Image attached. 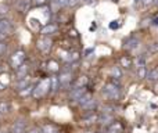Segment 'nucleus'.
Segmentation results:
<instances>
[{"mask_svg":"<svg viewBox=\"0 0 158 133\" xmlns=\"http://www.w3.org/2000/svg\"><path fill=\"white\" fill-rule=\"evenodd\" d=\"M49 90H50V79H43V81H40L36 85V87L33 89L32 96L35 98H40L43 96H46L49 93Z\"/></svg>","mask_w":158,"mask_h":133,"instance_id":"1","label":"nucleus"},{"mask_svg":"<svg viewBox=\"0 0 158 133\" xmlns=\"http://www.w3.org/2000/svg\"><path fill=\"white\" fill-rule=\"evenodd\" d=\"M103 93L107 96V97L112 98V100H117V98H119V87L115 86V83H107L106 86H104V90Z\"/></svg>","mask_w":158,"mask_h":133,"instance_id":"2","label":"nucleus"},{"mask_svg":"<svg viewBox=\"0 0 158 133\" xmlns=\"http://www.w3.org/2000/svg\"><path fill=\"white\" fill-rule=\"evenodd\" d=\"M24 61H25V53L22 52V50H18V52H15L13 56H11V58H10L11 67L15 68V69L18 67H21L22 64H24Z\"/></svg>","mask_w":158,"mask_h":133,"instance_id":"3","label":"nucleus"},{"mask_svg":"<svg viewBox=\"0 0 158 133\" xmlns=\"http://www.w3.org/2000/svg\"><path fill=\"white\" fill-rule=\"evenodd\" d=\"M52 39L47 38V36H42L40 39L38 40V49L43 53H47L50 49H52Z\"/></svg>","mask_w":158,"mask_h":133,"instance_id":"4","label":"nucleus"},{"mask_svg":"<svg viewBox=\"0 0 158 133\" xmlns=\"http://www.w3.org/2000/svg\"><path fill=\"white\" fill-rule=\"evenodd\" d=\"M0 31H2L3 33H6V35H10V33L13 32V25H11V22L8 21V19L3 18V17H0Z\"/></svg>","mask_w":158,"mask_h":133,"instance_id":"5","label":"nucleus"},{"mask_svg":"<svg viewBox=\"0 0 158 133\" xmlns=\"http://www.w3.org/2000/svg\"><path fill=\"white\" fill-rule=\"evenodd\" d=\"M119 64L122 68H125V69H131L132 67H133V60H132L129 56H122V57L119 58Z\"/></svg>","mask_w":158,"mask_h":133,"instance_id":"6","label":"nucleus"},{"mask_svg":"<svg viewBox=\"0 0 158 133\" xmlns=\"http://www.w3.org/2000/svg\"><path fill=\"white\" fill-rule=\"evenodd\" d=\"M54 32H57V25H54V24H47L40 29V33L43 36L52 35V33H54Z\"/></svg>","mask_w":158,"mask_h":133,"instance_id":"7","label":"nucleus"},{"mask_svg":"<svg viewBox=\"0 0 158 133\" xmlns=\"http://www.w3.org/2000/svg\"><path fill=\"white\" fill-rule=\"evenodd\" d=\"M31 7V0H18L17 2V8H18L21 13H27Z\"/></svg>","mask_w":158,"mask_h":133,"instance_id":"8","label":"nucleus"},{"mask_svg":"<svg viewBox=\"0 0 158 133\" xmlns=\"http://www.w3.org/2000/svg\"><path fill=\"white\" fill-rule=\"evenodd\" d=\"M86 93V90H85V87H75L74 90L71 92V94H69V97L72 98V100H79V98L82 97V96Z\"/></svg>","mask_w":158,"mask_h":133,"instance_id":"9","label":"nucleus"},{"mask_svg":"<svg viewBox=\"0 0 158 133\" xmlns=\"http://www.w3.org/2000/svg\"><path fill=\"white\" fill-rule=\"evenodd\" d=\"M137 46H139V40H137L136 38L126 39V42H125V49L126 50H133V49H136Z\"/></svg>","mask_w":158,"mask_h":133,"instance_id":"10","label":"nucleus"},{"mask_svg":"<svg viewBox=\"0 0 158 133\" xmlns=\"http://www.w3.org/2000/svg\"><path fill=\"white\" fill-rule=\"evenodd\" d=\"M146 78L148 81H158V67H154L150 71H147V76Z\"/></svg>","mask_w":158,"mask_h":133,"instance_id":"11","label":"nucleus"},{"mask_svg":"<svg viewBox=\"0 0 158 133\" xmlns=\"http://www.w3.org/2000/svg\"><path fill=\"white\" fill-rule=\"evenodd\" d=\"M122 132H123V129H122V125H121L119 122L112 123V125L108 128V131H107V133H122Z\"/></svg>","mask_w":158,"mask_h":133,"instance_id":"12","label":"nucleus"},{"mask_svg":"<svg viewBox=\"0 0 158 133\" xmlns=\"http://www.w3.org/2000/svg\"><path fill=\"white\" fill-rule=\"evenodd\" d=\"M58 79H60V85L67 86V85L72 81V76H71V73H69V72H67V73H63V75H61Z\"/></svg>","mask_w":158,"mask_h":133,"instance_id":"13","label":"nucleus"},{"mask_svg":"<svg viewBox=\"0 0 158 133\" xmlns=\"http://www.w3.org/2000/svg\"><path fill=\"white\" fill-rule=\"evenodd\" d=\"M58 86H60V79H58L57 76H53V78L50 79V89H52L53 92H56V90L58 89Z\"/></svg>","mask_w":158,"mask_h":133,"instance_id":"14","label":"nucleus"},{"mask_svg":"<svg viewBox=\"0 0 158 133\" xmlns=\"http://www.w3.org/2000/svg\"><path fill=\"white\" fill-rule=\"evenodd\" d=\"M27 72H28V65H25V64H22L21 67L17 68V75H18V78L27 76Z\"/></svg>","mask_w":158,"mask_h":133,"instance_id":"15","label":"nucleus"},{"mask_svg":"<svg viewBox=\"0 0 158 133\" xmlns=\"http://www.w3.org/2000/svg\"><path fill=\"white\" fill-rule=\"evenodd\" d=\"M8 111H10V104H8L7 101H2V103H0V114L4 115V114H7Z\"/></svg>","mask_w":158,"mask_h":133,"instance_id":"16","label":"nucleus"},{"mask_svg":"<svg viewBox=\"0 0 158 133\" xmlns=\"http://www.w3.org/2000/svg\"><path fill=\"white\" fill-rule=\"evenodd\" d=\"M28 86H29V78H28V76H24L22 81L18 82V89L22 90V89H25V87H28Z\"/></svg>","mask_w":158,"mask_h":133,"instance_id":"17","label":"nucleus"},{"mask_svg":"<svg viewBox=\"0 0 158 133\" xmlns=\"http://www.w3.org/2000/svg\"><path fill=\"white\" fill-rule=\"evenodd\" d=\"M32 93H33V87L32 86H28V87H25V89L19 90V94H21L22 97H25V96H29V94H32Z\"/></svg>","mask_w":158,"mask_h":133,"instance_id":"18","label":"nucleus"},{"mask_svg":"<svg viewBox=\"0 0 158 133\" xmlns=\"http://www.w3.org/2000/svg\"><path fill=\"white\" fill-rule=\"evenodd\" d=\"M137 76H139V78H146V76H147V68L137 67Z\"/></svg>","mask_w":158,"mask_h":133,"instance_id":"19","label":"nucleus"},{"mask_svg":"<svg viewBox=\"0 0 158 133\" xmlns=\"http://www.w3.org/2000/svg\"><path fill=\"white\" fill-rule=\"evenodd\" d=\"M111 75L114 76V78H121V76H122V71H121L118 67H112L111 68Z\"/></svg>","mask_w":158,"mask_h":133,"instance_id":"20","label":"nucleus"},{"mask_svg":"<svg viewBox=\"0 0 158 133\" xmlns=\"http://www.w3.org/2000/svg\"><path fill=\"white\" fill-rule=\"evenodd\" d=\"M148 53H151V54L158 53V42H154V43L148 44Z\"/></svg>","mask_w":158,"mask_h":133,"instance_id":"21","label":"nucleus"},{"mask_svg":"<svg viewBox=\"0 0 158 133\" xmlns=\"http://www.w3.org/2000/svg\"><path fill=\"white\" fill-rule=\"evenodd\" d=\"M82 107H83V108H86V110H92V108H94V107H96V101L92 98V100H89L86 104H85V106H82Z\"/></svg>","mask_w":158,"mask_h":133,"instance_id":"22","label":"nucleus"},{"mask_svg":"<svg viewBox=\"0 0 158 133\" xmlns=\"http://www.w3.org/2000/svg\"><path fill=\"white\" fill-rule=\"evenodd\" d=\"M8 13V7L6 4H0V14L2 15H6V14Z\"/></svg>","mask_w":158,"mask_h":133,"instance_id":"23","label":"nucleus"},{"mask_svg":"<svg viewBox=\"0 0 158 133\" xmlns=\"http://www.w3.org/2000/svg\"><path fill=\"white\" fill-rule=\"evenodd\" d=\"M53 2H54L57 6H60V7H63V6H68V0H53Z\"/></svg>","mask_w":158,"mask_h":133,"instance_id":"24","label":"nucleus"},{"mask_svg":"<svg viewBox=\"0 0 158 133\" xmlns=\"http://www.w3.org/2000/svg\"><path fill=\"white\" fill-rule=\"evenodd\" d=\"M6 49H7V47H6V44L3 43V42H0V56H3L6 53Z\"/></svg>","mask_w":158,"mask_h":133,"instance_id":"25","label":"nucleus"},{"mask_svg":"<svg viewBox=\"0 0 158 133\" xmlns=\"http://www.w3.org/2000/svg\"><path fill=\"white\" fill-rule=\"evenodd\" d=\"M49 65H50V69H54V71H57L58 69V65H57V63H54V61H50L49 63Z\"/></svg>","mask_w":158,"mask_h":133,"instance_id":"26","label":"nucleus"},{"mask_svg":"<svg viewBox=\"0 0 158 133\" xmlns=\"http://www.w3.org/2000/svg\"><path fill=\"white\" fill-rule=\"evenodd\" d=\"M79 2H82V0H68V6H71V7H74V6H77Z\"/></svg>","mask_w":158,"mask_h":133,"instance_id":"27","label":"nucleus"},{"mask_svg":"<svg viewBox=\"0 0 158 133\" xmlns=\"http://www.w3.org/2000/svg\"><path fill=\"white\" fill-rule=\"evenodd\" d=\"M153 3H156V0H143V6H150V4H153Z\"/></svg>","mask_w":158,"mask_h":133,"instance_id":"28","label":"nucleus"},{"mask_svg":"<svg viewBox=\"0 0 158 133\" xmlns=\"http://www.w3.org/2000/svg\"><path fill=\"white\" fill-rule=\"evenodd\" d=\"M46 3H47V0H35L36 6H43V4H46Z\"/></svg>","mask_w":158,"mask_h":133,"instance_id":"29","label":"nucleus"},{"mask_svg":"<svg viewBox=\"0 0 158 133\" xmlns=\"http://www.w3.org/2000/svg\"><path fill=\"white\" fill-rule=\"evenodd\" d=\"M27 133H42V132H40V129H38V128H32L31 131H28Z\"/></svg>","mask_w":158,"mask_h":133,"instance_id":"30","label":"nucleus"},{"mask_svg":"<svg viewBox=\"0 0 158 133\" xmlns=\"http://www.w3.org/2000/svg\"><path fill=\"white\" fill-rule=\"evenodd\" d=\"M83 3H86V4H93V3L96 2V0H82Z\"/></svg>","mask_w":158,"mask_h":133,"instance_id":"31","label":"nucleus"},{"mask_svg":"<svg viewBox=\"0 0 158 133\" xmlns=\"http://www.w3.org/2000/svg\"><path fill=\"white\" fill-rule=\"evenodd\" d=\"M6 36H7V35H6V33H3V32H2V31H0V42H2V40H3V39H4V38H6Z\"/></svg>","mask_w":158,"mask_h":133,"instance_id":"32","label":"nucleus"},{"mask_svg":"<svg viewBox=\"0 0 158 133\" xmlns=\"http://www.w3.org/2000/svg\"><path fill=\"white\" fill-rule=\"evenodd\" d=\"M2 90H4V85L0 83V92H2Z\"/></svg>","mask_w":158,"mask_h":133,"instance_id":"33","label":"nucleus"},{"mask_svg":"<svg viewBox=\"0 0 158 133\" xmlns=\"http://www.w3.org/2000/svg\"><path fill=\"white\" fill-rule=\"evenodd\" d=\"M0 133H10V132L6 131V129H2V131H0Z\"/></svg>","mask_w":158,"mask_h":133,"instance_id":"34","label":"nucleus"},{"mask_svg":"<svg viewBox=\"0 0 158 133\" xmlns=\"http://www.w3.org/2000/svg\"><path fill=\"white\" fill-rule=\"evenodd\" d=\"M2 71H3V65H2V64H0V72H2Z\"/></svg>","mask_w":158,"mask_h":133,"instance_id":"35","label":"nucleus"},{"mask_svg":"<svg viewBox=\"0 0 158 133\" xmlns=\"http://www.w3.org/2000/svg\"><path fill=\"white\" fill-rule=\"evenodd\" d=\"M82 133H94V132H90V131H87V132H82Z\"/></svg>","mask_w":158,"mask_h":133,"instance_id":"36","label":"nucleus"},{"mask_svg":"<svg viewBox=\"0 0 158 133\" xmlns=\"http://www.w3.org/2000/svg\"><path fill=\"white\" fill-rule=\"evenodd\" d=\"M156 4H157V6H158V0H157V2H156Z\"/></svg>","mask_w":158,"mask_h":133,"instance_id":"37","label":"nucleus"}]
</instances>
